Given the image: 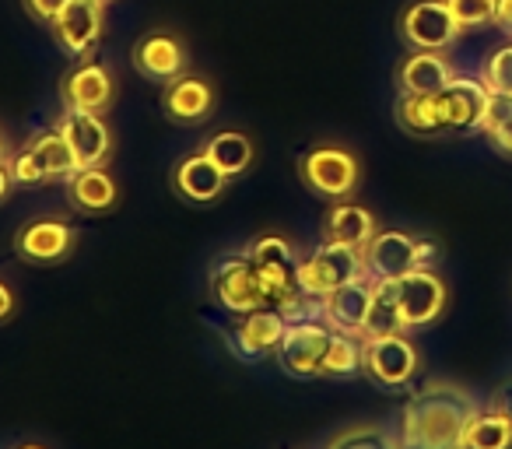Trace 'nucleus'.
Listing matches in <instances>:
<instances>
[{"label": "nucleus", "mask_w": 512, "mask_h": 449, "mask_svg": "<svg viewBox=\"0 0 512 449\" xmlns=\"http://www.w3.org/2000/svg\"><path fill=\"white\" fill-rule=\"evenodd\" d=\"M481 81L488 85V92L512 95V39L488 53V60L481 64Z\"/></svg>", "instance_id": "nucleus-30"}, {"label": "nucleus", "mask_w": 512, "mask_h": 449, "mask_svg": "<svg viewBox=\"0 0 512 449\" xmlns=\"http://www.w3.org/2000/svg\"><path fill=\"white\" fill-rule=\"evenodd\" d=\"M8 169H11V183H15V186H43V183H50L43 162H39L36 151H32L29 144H25V148L11 158Z\"/></svg>", "instance_id": "nucleus-33"}, {"label": "nucleus", "mask_w": 512, "mask_h": 449, "mask_svg": "<svg viewBox=\"0 0 512 449\" xmlns=\"http://www.w3.org/2000/svg\"><path fill=\"white\" fill-rule=\"evenodd\" d=\"M11 169L4 162H0V204H4V200H8V193H11Z\"/></svg>", "instance_id": "nucleus-40"}, {"label": "nucleus", "mask_w": 512, "mask_h": 449, "mask_svg": "<svg viewBox=\"0 0 512 449\" xmlns=\"http://www.w3.org/2000/svg\"><path fill=\"white\" fill-rule=\"evenodd\" d=\"M491 407H495V411H502L505 418L512 421V379H509V383L502 386V390L495 393V400H491Z\"/></svg>", "instance_id": "nucleus-37"}, {"label": "nucleus", "mask_w": 512, "mask_h": 449, "mask_svg": "<svg viewBox=\"0 0 512 449\" xmlns=\"http://www.w3.org/2000/svg\"><path fill=\"white\" fill-rule=\"evenodd\" d=\"M172 186H176L179 197L190 200V204H211V200H218L221 193H225L228 176L204 155V151H197V155H186L183 162L176 165Z\"/></svg>", "instance_id": "nucleus-21"}, {"label": "nucleus", "mask_w": 512, "mask_h": 449, "mask_svg": "<svg viewBox=\"0 0 512 449\" xmlns=\"http://www.w3.org/2000/svg\"><path fill=\"white\" fill-rule=\"evenodd\" d=\"M60 99L64 109L74 113H106L113 102V74L95 57L78 60L64 81H60Z\"/></svg>", "instance_id": "nucleus-12"}, {"label": "nucleus", "mask_w": 512, "mask_h": 449, "mask_svg": "<svg viewBox=\"0 0 512 449\" xmlns=\"http://www.w3.org/2000/svg\"><path fill=\"white\" fill-rule=\"evenodd\" d=\"M488 99H491V92L481 78L456 74L439 92V106H442V116H446L449 134H481Z\"/></svg>", "instance_id": "nucleus-11"}, {"label": "nucleus", "mask_w": 512, "mask_h": 449, "mask_svg": "<svg viewBox=\"0 0 512 449\" xmlns=\"http://www.w3.org/2000/svg\"><path fill=\"white\" fill-rule=\"evenodd\" d=\"M397 29H400V39H404L411 50H435V53H446L449 46L463 36L446 0H411V4L400 11Z\"/></svg>", "instance_id": "nucleus-8"}, {"label": "nucleus", "mask_w": 512, "mask_h": 449, "mask_svg": "<svg viewBox=\"0 0 512 449\" xmlns=\"http://www.w3.org/2000/svg\"><path fill=\"white\" fill-rule=\"evenodd\" d=\"M78 243L71 221L64 218H36L22 225L15 236V253L32 264H60Z\"/></svg>", "instance_id": "nucleus-14"}, {"label": "nucleus", "mask_w": 512, "mask_h": 449, "mask_svg": "<svg viewBox=\"0 0 512 449\" xmlns=\"http://www.w3.org/2000/svg\"><path fill=\"white\" fill-rule=\"evenodd\" d=\"M285 323L288 320L278 313V309H256V313L239 316L235 330L228 334V348H232L242 362H256V358L278 355Z\"/></svg>", "instance_id": "nucleus-15"}, {"label": "nucleus", "mask_w": 512, "mask_h": 449, "mask_svg": "<svg viewBox=\"0 0 512 449\" xmlns=\"http://www.w3.org/2000/svg\"><path fill=\"white\" fill-rule=\"evenodd\" d=\"M134 67L148 81L169 85L179 74H186V46L172 32H148L141 43L134 46Z\"/></svg>", "instance_id": "nucleus-16"}, {"label": "nucleus", "mask_w": 512, "mask_h": 449, "mask_svg": "<svg viewBox=\"0 0 512 449\" xmlns=\"http://www.w3.org/2000/svg\"><path fill=\"white\" fill-rule=\"evenodd\" d=\"M355 372H362V337L334 334V341H330L327 355H323L320 376L348 379V376H355Z\"/></svg>", "instance_id": "nucleus-28"}, {"label": "nucleus", "mask_w": 512, "mask_h": 449, "mask_svg": "<svg viewBox=\"0 0 512 449\" xmlns=\"http://www.w3.org/2000/svg\"><path fill=\"white\" fill-rule=\"evenodd\" d=\"M477 400L449 379H432L411 393L400 414V449H463V432Z\"/></svg>", "instance_id": "nucleus-1"}, {"label": "nucleus", "mask_w": 512, "mask_h": 449, "mask_svg": "<svg viewBox=\"0 0 512 449\" xmlns=\"http://www.w3.org/2000/svg\"><path fill=\"white\" fill-rule=\"evenodd\" d=\"M162 109L176 123H204L214 109V88L200 74H179L176 81L165 85Z\"/></svg>", "instance_id": "nucleus-18"}, {"label": "nucleus", "mask_w": 512, "mask_h": 449, "mask_svg": "<svg viewBox=\"0 0 512 449\" xmlns=\"http://www.w3.org/2000/svg\"><path fill=\"white\" fill-rule=\"evenodd\" d=\"M463 449H512V421L495 407H477L463 432Z\"/></svg>", "instance_id": "nucleus-26"}, {"label": "nucleus", "mask_w": 512, "mask_h": 449, "mask_svg": "<svg viewBox=\"0 0 512 449\" xmlns=\"http://www.w3.org/2000/svg\"><path fill=\"white\" fill-rule=\"evenodd\" d=\"M488 141H491V148H495L498 155L512 158V123H505V127H498L495 134H488Z\"/></svg>", "instance_id": "nucleus-36"}, {"label": "nucleus", "mask_w": 512, "mask_h": 449, "mask_svg": "<svg viewBox=\"0 0 512 449\" xmlns=\"http://www.w3.org/2000/svg\"><path fill=\"white\" fill-rule=\"evenodd\" d=\"M365 253L351 250V246L341 243H327L323 239L306 260H299L295 267V278H299V288L309 295V299H327L334 288L348 285L355 278H365Z\"/></svg>", "instance_id": "nucleus-3"}, {"label": "nucleus", "mask_w": 512, "mask_h": 449, "mask_svg": "<svg viewBox=\"0 0 512 449\" xmlns=\"http://www.w3.org/2000/svg\"><path fill=\"white\" fill-rule=\"evenodd\" d=\"M204 155L211 158V162L218 165L228 179H232V176H242V172L253 165L256 148L246 134H239V130H218L214 137H207Z\"/></svg>", "instance_id": "nucleus-25"}, {"label": "nucleus", "mask_w": 512, "mask_h": 449, "mask_svg": "<svg viewBox=\"0 0 512 449\" xmlns=\"http://www.w3.org/2000/svg\"><path fill=\"white\" fill-rule=\"evenodd\" d=\"M102 22H106L102 0H67V8L53 18L50 29L67 57L88 60L102 43Z\"/></svg>", "instance_id": "nucleus-9"}, {"label": "nucleus", "mask_w": 512, "mask_h": 449, "mask_svg": "<svg viewBox=\"0 0 512 449\" xmlns=\"http://www.w3.org/2000/svg\"><path fill=\"white\" fill-rule=\"evenodd\" d=\"M376 232H379L376 214L369 207L355 204V200H334V207L327 211V221H323V239L327 243L351 246V250H365Z\"/></svg>", "instance_id": "nucleus-19"}, {"label": "nucleus", "mask_w": 512, "mask_h": 449, "mask_svg": "<svg viewBox=\"0 0 512 449\" xmlns=\"http://www.w3.org/2000/svg\"><path fill=\"white\" fill-rule=\"evenodd\" d=\"M449 11H453L460 32H474L484 25H495V8L498 0H446Z\"/></svg>", "instance_id": "nucleus-32"}, {"label": "nucleus", "mask_w": 512, "mask_h": 449, "mask_svg": "<svg viewBox=\"0 0 512 449\" xmlns=\"http://www.w3.org/2000/svg\"><path fill=\"white\" fill-rule=\"evenodd\" d=\"M365 271L369 278H404V274L425 267L435 257L432 239H414L400 229H383L365 246Z\"/></svg>", "instance_id": "nucleus-6"}, {"label": "nucleus", "mask_w": 512, "mask_h": 449, "mask_svg": "<svg viewBox=\"0 0 512 449\" xmlns=\"http://www.w3.org/2000/svg\"><path fill=\"white\" fill-rule=\"evenodd\" d=\"M57 127H60V134L67 137V144H71L81 169H88V165H106L113 137H109V127H106V120H102V113H74V109H67Z\"/></svg>", "instance_id": "nucleus-17"}, {"label": "nucleus", "mask_w": 512, "mask_h": 449, "mask_svg": "<svg viewBox=\"0 0 512 449\" xmlns=\"http://www.w3.org/2000/svg\"><path fill=\"white\" fill-rule=\"evenodd\" d=\"M505 123H512V95H498L491 92L488 99V113H484V127L481 134H495L498 127H505Z\"/></svg>", "instance_id": "nucleus-34"}, {"label": "nucleus", "mask_w": 512, "mask_h": 449, "mask_svg": "<svg viewBox=\"0 0 512 449\" xmlns=\"http://www.w3.org/2000/svg\"><path fill=\"white\" fill-rule=\"evenodd\" d=\"M299 176L306 183V190L320 193L330 200H344L358 190L362 183V165L351 155L348 148H337V144H320V148L306 151L299 158Z\"/></svg>", "instance_id": "nucleus-5"}, {"label": "nucleus", "mask_w": 512, "mask_h": 449, "mask_svg": "<svg viewBox=\"0 0 512 449\" xmlns=\"http://www.w3.org/2000/svg\"><path fill=\"white\" fill-rule=\"evenodd\" d=\"M11 309H15V292H11V288L0 281V320H8Z\"/></svg>", "instance_id": "nucleus-39"}, {"label": "nucleus", "mask_w": 512, "mask_h": 449, "mask_svg": "<svg viewBox=\"0 0 512 449\" xmlns=\"http://www.w3.org/2000/svg\"><path fill=\"white\" fill-rule=\"evenodd\" d=\"M249 257H253L256 267H285V271H295V267H299L295 246L288 243L285 236H278V232L256 239V243L249 246Z\"/></svg>", "instance_id": "nucleus-29"}, {"label": "nucleus", "mask_w": 512, "mask_h": 449, "mask_svg": "<svg viewBox=\"0 0 512 449\" xmlns=\"http://www.w3.org/2000/svg\"><path fill=\"white\" fill-rule=\"evenodd\" d=\"M421 369V355L407 334L365 337L362 341V372L383 390H407Z\"/></svg>", "instance_id": "nucleus-4"}, {"label": "nucleus", "mask_w": 512, "mask_h": 449, "mask_svg": "<svg viewBox=\"0 0 512 449\" xmlns=\"http://www.w3.org/2000/svg\"><path fill=\"white\" fill-rule=\"evenodd\" d=\"M22 4H25V11L43 25H53V18L67 8V0H22Z\"/></svg>", "instance_id": "nucleus-35"}, {"label": "nucleus", "mask_w": 512, "mask_h": 449, "mask_svg": "<svg viewBox=\"0 0 512 449\" xmlns=\"http://www.w3.org/2000/svg\"><path fill=\"white\" fill-rule=\"evenodd\" d=\"M397 302H400V316H404V327L421 330V327H432L446 313L449 288L435 271L418 267V271L397 278Z\"/></svg>", "instance_id": "nucleus-10"}, {"label": "nucleus", "mask_w": 512, "mask_h": 449, "mask_svg": "<svg viewBox=\"0 0 512 449\" xmlns=\"http://www.w3.org/2000/svg\"><path fill=\"white\" fill-rule=\"evenodd\" d=\"M390 334H407L397 302V278H372V309L362 341L365 337H390Z\"/></svg>", "instance_id": "nucleus-24"}, {"label": "nucleus", "mask_w": 512, "mask_h": 449, "mask_svg": "<svg viewBox=\"0 0 512 449\" xmlns=\"http://www.w3.org/2000/svg\"><path fill=\"white\" fill-rule=\"evenodd\" d=\"M211 299L235 316L256 313V309H271L264 278H260V271H256L249 253L221 257L218 264L211 267Z\"/></svg>", "instance_id": "nucleus-2"}, {"label": "nucleus", "mask_w": 512, "mask_h": 449, "mask_svg": "<svg viewBox=\"0 0 512 449\" xmlns=\"http://www.w3.org/2000/svg\"><path fill=\"white\" fill-rule=\"evenodd\" d=\"M372 309V278H355L348 285L334 288L327 299H320V320L327 323L334 334H351L362 337L365 323H369Z\"/></svg>", "instance_id": "nucleus-13"}, {"label": "nucleus", "mask_w": 512, "mask_h": 449, "mask_svg": "<svg viewBox=\"0 0 512 449\" xmlns=\"http://www.w3.org/2000/svg\"><path fill=\"white\" fill-rule=\"evenodd\" d=\"M495 25L505 32V36H512V0H498V8H495Z\"/></svg>", "instance_id": "nucleus-38"}, {"label": "nucleus", "mask_w": 512, "mask_h": 449, "mask_svg": "<svg viewBox=\"0 0 512 449\" xmlns=\"http://www.w3.org/2000/svg\"><path fill=\"white\" fill-rule=\"evenodd\" d=\"M334 330L320 320V316H306V320H288L285 334L278 344V365L295 379H313L320 376L323 355H327Z\"/></svg>", "instance_id": "nucleus-7"}, {"label": "nucleus", "mask_w": 512, "mask_h": 449, "mask_svg": "<svg viewBox=\"0 0 512 449\" xmlns=\"http://www.w3.org/2000/svg\"><path fill=\"white\" fill-rule=\"evenodd\" d=\"M18 449H46V446H32V442H29V446H18Z\"/></svg>", "instance_id": "nucleus-42"}, {"label": "nucleus", "mask_w": 512, "mask_h": 449, "mask_svg": "<svg viewBox=\"0 0 512 449\" xmlns=\"http://www.w3.org/2000/svg\"><path fill=\"white\" fill-rule=\"evenodd\" d=\"M4 148H8V144H4V134H0V162H4Z\"/></svg>", "instance_id": "nucleus-41"}, {"label": "nucleus", "mask_w": 512, "mask_h": 449, "mask_svg": "<svg viewBox=\"0 0 512 449\" xmlns=\"http://www.w3.org/2000/svg\"><path fill=\"white\" fill-rule=\"evenodd\" d=\"M397 123L404 134L418 137V141H439L449 137L446 116H442L439 95H407L400 92L397 99Z\"/></svg>", "instance_id": "nucleus-23"}, {"label": "nucleus", "mask_w": 512, "mask_h": 449, "mask_svg": "<svg viewBox=\"0 0 512 449\" xmlns=\"http://www.w3.org/2000/svg\"><path fill=\"white\" fill-rule=\"evenodd\" d=\"M102 4H109V0H102Z\"/></svg>", "instance_id": "nucleus-43"}, {"label": "nucleus", "mask_w": 512, "mask_h": 449, "mask_svg": "<svg viewBox=\"0 0 512 449\" xmlns=\"http://www.w3.org/2000/svg\"><path fill=\"white\" fill-rule=\"evenodd\" d=\"M67 193H71V204L85 214H106V211H113L116 200H120V186L109 176L106 165L78 169L67 179Z\"/></svg>", "instance_id": "nucleus-22"}, {"label": "nucleus", "mask_w": 512, "mask_h": 449, "mask_svg": "<svg viewBox=\"0 0 512 449\" xmlns=\"http://www.w3.org/2000/svg\"><path fill=\"white\" fill-rule=\"evenodd\" d=\"M29 148L36 151V158L43 162V169L50 179H71L74 172L81 169L78 158H74V151H71V144H67V137L60 134V127L36 134L29 141Z\"/></svg>", "instance_id": "nucleus-27"}, {"label": "nucleus", "mask_w": 512, "mask_h": 449, "mask_svg": "<svg viewBox=\"0 0 512 449\" xmlns=\"http://www.w3.org/2000/svg\"><path fill=\"white\" fill-rule=\"evenodd\" d=\"M456 78L446 53L435 50H411V57L397 67V85L407 95H439Z\"/></svg>", "instance_id": "nucleus-20"}, {"label": "nucleus", "mask_w": 512, "mask_h": 449, "mask_svg": "<svg viewBox=\"0 0 512 449\" xmlns=\"http://www.w3.org/2000/svg\"><path fill=\"white\" fill-rule=\"evenodd\" d=\"M330 449H400V442L379 425H358L337 435Z\"/></svg>", "instance_id": "nucleus-31"}]
</instances>
